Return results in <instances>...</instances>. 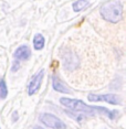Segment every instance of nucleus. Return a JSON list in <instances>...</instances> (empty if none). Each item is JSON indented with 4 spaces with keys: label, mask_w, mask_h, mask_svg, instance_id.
Returning a JSON list of instances; mask_svg holds the SVG:
<instances>
[{
    "label": "nucleus",
    "mask_w": 126,
    "mask_h": 129,
    "mask_svg": "<svg viewBox=\"0 0 126 129\" xmlns=\"http://www.w3.org/2000/svg\"><path fill=\"white\" fill-rule=\"evenodd\" d=\"M34 129H43V128H41V127H36Z\"/></svg>",
    "instance_id": "12"
},
{
    "label": "nucleus",
    "mask_w": 126,
    "mask_h": 129,
    "mask_svg": "<svg viewBox=\"0 0 126 129\" xmlns=\"http://www.w3.org/2000/svg\"><path fill=\"white\" fill-rule=\"evenodd\" d=\"M8 95V89L7 86H6L5 81H0V99L6 98Z\"/></svg>",
    "instance_id": "10"
},
{
    "label": "nucleus",
    "mask_w": 126,
    "mask_h": 129,
    "mask_svg": "<svg viewBox=\"0 0 126 129\" xmlns=\"http://www.w3.org/2000/svg\"><path fill=\"white\" fill-rule=\"evenodd\" d=\"M13 67L11 70H12V71L14 72V71H17V70H18V67H19V63H18V61H16V62H14V64H13Z\"/></svg>",
    "instance_id": "11"
},
{
    "label": "nucleus",
    "mask_w": 126,
    "mask_h": 129,
    "mask_svg": "<svg viewBox=\"0 0 126 129\" xmlns=\"http://www.w3.org/2000/svg\"><path fill=\"white\" fill-rule=\"evenodd\" d=\"M30 50H29V48L27 45H22L20 46V48L17 49V51L14 52V57H16L17 61H26L28 60L29 57H30Z\"/></svg>",
    "instance_id": "6"
},
{
    "label": "nucleus",
    "mask_w": 126,
    "mask_h": 129,
    "mask_svg": "<svg viewBox=\"0 0 126 129\" xmlns=\"http://www.w3.org/2000/svg\"><path fill=\"white\" fill-rule=\"evenodd\" d=\"M101 14L102 17L110 22L116 23L122 19L123 16V7L122 4L117 0L106 2L102 6L101 8Z\"/></svg>",
    "instance_id": "2"
},
{
    "label": "nucleus",
    "mask_w": 126,
    "mask_h": 129,
    "mask_svg": "<svg viewBox=\"0 0 126 129\" xmlns=\"http://www.w3.org/2000/svg\"><path fill=\"white\" fill-rule=\"evenodd\" d=\"M40 120L46 127H50L52 129H65L66 127L62 120L52 114H42L40 116Z\"/></svg>",
    "instance_id": "3"
},
{
    "label": "nucleus",
    "mask_w": 126,
    "mask_h": 129,
    "mask_svg": "<svg viewBox=\"0 0 126 129\" xmlns=\"http://www.w3.org/2000/svg\"><path fill=\"white\" fill-rule=\"evenodd\" d=\"M60 103L63 106L70 108V109L74 110V111H82V113H86L90 115H94V114H103L106 115L108 118L114 119L117 114V111H111L106 109L105 107H98V106H89L85 103H83L82 101L79 99H71V98H65L62 97L60 99Z\"/></svg>",
    "instance_id": "1"
},
{
    "label": "nucleus",
    "mask_w": 126,
    "mask_h": 129,
    "mask_svg": "<svg viewBox=\"0 0 126 129\" xmlns=\"http://www.w3.org/2000/svg\"><path fill=\"white\" fill-rule=\"evenodd\" d=\"M87 7H89V1H86V0H78V1H75L74 4H73V10H74L75 12L84 10Z\"/></svg>",
    "instance_id": "9"
},
{
    "label": "nucleus",
    "mask_w": 126,
    "mask_h": 129,
    "mask_svg": "<svg viewBox=\"0 0 126 129\" xmlns=\"http://www.w3.org/2000/svg\"><path fill=\"white\" fill-rule=\"evenodd\" d=\"M52 81H53V88L57 90V92H59V93H66V94L71 93L68 87L64 86V84L60 81V78H59L58 76H53Z\"/></svg>",
    "instance_id": "7"
},
{
    "label": "nucleus",
    "mask_w": 126,
    "mask_h": 129,
    "mask_svg": "<svg viewBox=\"0 0 126 129\" xmlns=\"http://www.w3.org/2000/svg\"><path fill=\"white\" fill-rule=\"evenodd\" d=\"M43 76H44V71L42 70V71H40L38 74H36L31 78L30 83H29V86H28L29 95H33V94H36L38 90H39L41 83H42V80H43Z\"/></svg>",
    "instance_id": "5"
},
{
    "label": "nucleus",
    "mask_w": 126,
    "mask_h": 129,
    "mask_svg": "<svg viewBox=\"0 0 126 129\" xmlns=\"http://www.w3.org/2000/svg\"><path fill=\"white\" fill-rule=\"evenodd\" d=\"M44 38H43L42 34H36L34 36V39H33V45H34V49L36 50H42L43 46H44Z\"/></svg>",
    "instance_id": "8"
},
{
    "label": "nucleus",
    "mask_w": 126,
    "mask_h": 129,
    "mask_svg": "<svg viewBox=\"0 0 126 129\" xmlns=\"http://www.w3.org/2000/svg\"><path fill=\"white\" fill-rule=\"evenodd\" d=\"M87 98L91 102H107L113 105H121L122 98L114 94H106V95H96V94H90Z\"/></svg>",
    "instance_id": "4"
}]
</instances>
